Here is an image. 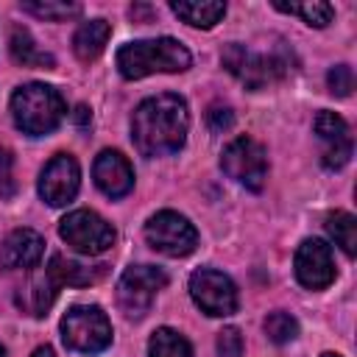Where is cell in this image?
<instances>
[{"mask_svg": "<svg viewBox=\"0 0 357 357\" xmlns=\"http://www.w3.org/2000/svg\"><path fill=\"white\" fill-rule=\"evenodd\" d=\"M59 234L73 251H78L84 257H98V254L109 251L114 245V240H117L112 223L106 218H100L95 209H73V212H67L61 218V223H59Z\"/></svg>", "mask_w": 357, "mask_h": 357, "instance_id": "5", "label": "cell"}, {"mask_svg": "<svg viewBox=\"0 0 357 357\" xmlns=\"http://www.w3.org/2000/svg\"><path fill=\"white\" fill-rule=\"evenodd\" d=\"M190 131V109L181 95L162 92L145 98L131 117V139L134 148L148 156H170L178 153L187 142Z\"/></svg>", "mask_w": 357, "mask_h": 357, "instance_id": "1", "label": "cell"}, {"mask_svg": "<svg viewBox=\"0 0 357 357\" xmlns=\"http://www.w3.org/2000/svg\"><path fill=\"white\" fill-rule=\"evenodd\" d=\"M92 178L98 184V190L109 198H123L134 190V167L131 162L120 153V151H100L95 156V165H92Z\"/></svg>", "mask_w": 357, "mask_h": 357, "instance_id": "14", "label": "cell"}, {"mask_svg": "<svg viewBox=\"0 0 357 357\" xmlns=\"http://www.w3.org/2000/svg\"><path fill=\"white\" fill-rule=\"evenodd\" d=\"M59 329H61L64 346L78 354H100L112 346V321L95 304L70 307L64 312Z\"/></svg>", "mask_w": 357, "mask_h": 357, "instance_id": "4", "label": "cell"}, {"mask_svg": "<svg viewBox=\"0 0 357 357\" xmlns=\"http://www.w3.org/2000/svg\"><path fill=\"white\" fill-rule=\"evenodd\" d=\"M17 178H14V156L8 148L0 145V198H14Z\"/></svg>", "mask_w": 357, "mask_h": 357, "instance_id": "27", "label": "cell"}, {"mask_svg": "<svg viewBox=\"0 0 357 357\" xmlns=\"http://www.w3.org/2000/svg\"><path fill=\"white\" fill-rule=\"evenodd\" d=\"M167 284V273L156 265H131L117 282V304L128 318H142L156 293Z\"/></svg>", "mask_w": 357, "mask_h": 357, "instance_id": "8", "label": "cell"}, {"mask_svg": "<svg viewBox=\"0 0 357 357\" xmlns=\"http://www.w3.org/2000/svg\"><path fill=\"white\" fill-rule=\"evenodd\" d=\"M190 64H192L190 50L173 36L139 39L117 50V70L128 81H137L153 73H184L190 70Z\"/></svg>", "mask_w": 357, "mask_h": 357, "instance_id": "2", "label": "cell"}, {"mask_svg": "<svg viewBox=\"0 0 357 357\" xmlns=\"http://www.w3.org/2000/svg\"><path fill=\"white\" fill-rule=\"evenodd\" d=\"M47 273L53 276V282L61 287V284H75V287H86V284H95L106 276V265H95V268H86L75 259H67L61 254H53L50 257V265H47Z\"/></svg>", "mask_w": 357, "mask_h": 357, "instance_id": "19", "label": "cell"}, {"mask_svg": "<svg viewBox=\"0 0 357 357\" xmlns=\"http://www.w3.org/2000/svg\"><path fill=\"white\" fill-rule=\"evenodd\" d=\"M112 36V25L106 20H86L78 25L75 36H73V53L78 61L89 64L95 61L103 50H106V42Z\"/></svg>", "mask_w": 357, "mask_h": 357, "instance_id": "16", "label": "cell"}, {"mask_svg": "<svg viewBox=\"0 0 357 357\" xmlns=\"http://www.w3.org/2000/svg\"><path fill=\"white\" fill-rule=\"evenodd\" d=\"M75 120H78V123H86V120H89V109H86V106H78V109H75Z\"/></svg>", "mask_w": 357, "mask_h": 357, "instance_id": "31", "label": "cell"}, {"mask_svg": "<svg viewBox=\"0 0 357 357\" xmlns=\"http://www.w3.org/2000/svg\"><path fill=\"white\" fill-rule=\"evenodd\" d=\"M326 234L343 248L346 257H354L357 254V220L351 212H332L326 215Z\"/></svg>", "mask_w": 357, "mask_h": 357, "instance_id": "23", "label": "cell"}, {"mask_svg": "<svg viewBox=\"0 0 357 357\" xmlns=\"http://www.w3.org/2000/svg\"><path fill=\"white\" fill-rule=\"evenodd\" d=\"M312 128H315V134L326 142L324 159H321L324 167H326V170H340V167L351 159V134H349V123H346L340 114L324 109V112L315 114Z\"/></svg>", "mask_w": 357, "mask_h": 357, "instance_id": "13", "label": "cell"}, {"mask_svg": "<svg viewBox=\"0 0 357 357\" xmlns=\"http://www.w3.org/2000/svg\"><path fill=\"white\" fill-rule=\"evenodd\" d=\"M56 290H59V284L53 282V276H50V273H47V268H45V273H42V276H33L25 287H20L17 304H20V307H25L31 315L42 318V315L50 310V304H53V298H56Z\"/></svg>", "mask_w": 357, "mask_h": 357, "instance_id": "20", "label": "cell"}, {"mask_svg": "<svg viewBox=\"0 0 357 357\" xmlns=\"http://www.w3.org/2000/svg\"><path fill=\"white\" fill-rule=\"evenodd\" d=\"M22 11L39 17V20H50V22H64L81 14L78 3H61V0H45V3H22Z\"/></svg>", "mask_w": 357, "mask_h": 357, "instance_id": "24", "label": "cell"}, {"mask_svg": "<svg viewBox=\"0 0 357 357\" xmlns=\"http://www.w3.org/2000/svg\"><path fill=\"white\" fill-rule=\"evenodd\" d=\"M45 254V237L33 229H14L0 243V268L6 271H28L39 265Z\"/></svg>", "mask_w": 357, "mask_h": 357, "instance_id": "15", "label": "cell"}, {"mask_svg": "<svg viewBox=\"0 0 357 357\" xmlns=\"http://www.w3.org/2000/svg\"><path fill=\"white\" fill-rule=\"evenodd\" d=\"M170 11L181 22H187L192 28L209 31V28H215L223 20L226 3H220V0H173L170 3Z\"/></svg>", "mask_w": 357, "mask_h": 357, "instance_id": "17", "label": "cell"}, {"mask_svg": "<svg viewBox=\"0 0 357 357\" xmlns=\"http://www.w3.org/2000/svg\"><path fill=\"white\" fill-rule=\"evenodd\" d=\"M220 167L231 181L259 192L268 178V153L254 137H234L220 153Z\"/></svg>", "mask_w": 357, "mask_h": 357, "instance_id": "6", "label": "cell"}, {"mask_svg": "<svg viewBox=\"0 0 357 357\" xmlns=\"http://www.w3.org/2000/svg\"><path fill=\"white\" fill-rule=\"evenodd\" d=\"M206 123H209V128H212L215 134H223V131H229V128H231L234 114H231V109H229V106H212V109L206 112Z\"/></svg>", "mask_w": 357, "mask_h": 357, "instance_id": "29", "label": "cell"}, {"mask_svg": "<svg viewBox=\"0 0 357 357\" xmlns=\"http://www.w3.org/2000/svg\"><path fill=\"white\" fill-rule=\"evenodd\" d=\"M81 187V167L75 156L56 153L39 173V195L50 206H67Z\"/></svg>", "mask_w": 357, "mask_h": 357, "instance_id": "11", "label": "cell"}, {"mask_svg": "<svg viewBox=\"0 0 357 357\" xmlns=\"http://www.w3.org/2000/svg\"><path fill=\"white\" fill-rule=\"evenodd\" d=\"M321 357H340V354H332V351H326V354H321Z\"/></svg>", "mask_w": 357, "mask_h": 357, "instance_id": "33", "label": "cell"}, {"mask_svg": "<svg viewBox=\"0 0 357 357\" xmlns=\"http://www.w3.org/2000/svg\"><path fill=\"white\" fill-rule=\"evenodd\" d=\"M293 271L301 287L307 290H324L335 282V259H332V248L318 240V237H307L298 248H296V259H293Z\"/></svg>", "mask_w": 357, "mask_h": 357, "instance_id": "12", "label": "cell"}, {"mask_svg": "<svg viewBox=\"0 0 357 357\" xmlns=\"http://www.w3.org/2000/svg\"><path fill=\"white\" fill-rule=\"evenodd\" d=\"M67 114L64 98L50 84H22L11 95V117L14 126L28 137H45L61 126Z\"/></svg>", "mask_w": 357, "mask_h": 357, "instance_id": "3", "label": "cell"}, {"mask_svg": "<svg viewBox=\"0 0 357 357\" xmlns=\"http://www.w3.org/2000/svg\"><path fill=\"white\" fill-rule=\"evenodd\" d=\"M8 50H11V59L22 67H42V70H53L56 67V59L42 50L31 31L22 28V25H11V33H8Z\"/></svg>", "mask_w": 357, "mask_h": 357, "instance_id": "18", "label": "cell"}, {"mask_svg": "<svg viewBox=\"0 0 357 357\" xmlns=\"http://www.w3.org/2000/svg\"><path fill=\"white\" fill-rule=\"evenodd\" d=\"M218 354L220 357H240L243 354V335L237 326H226L218 332Z\"/></svg>", "mask_w": 357, "mask_h": 357, "instance_id": "28", "label": "cell"}, {"mask_svg": "<svg viewBox=\"0 0 357 357\" xmlns=\"http://www.w3.org/2000/svg\"><path fill=\"white\" fill-rule=\"evenodd\" d=\"M190 296L201 307V312L212 318H226L237 312V304H240L237 284L231 282V276L215 268H198L190 276Z\"/></svg>", "mask_w": 357, "mask_h": 357, "instance_id": "10", "label": "cell"}, {"mask_svg": "<svg viewBox=\"0 0 357 357\" xmlns=\"http://www.w3.org/2000/svg\"><path fill=\"white\" fill-rule=\"evenodd\" d=\"M148 357H192V346L181 332L159 326L148 340Z\"/></svg>", "mask_w": 357, "mask_h": 357, "instance_id": "22", "label": "cell"}, {"mask_svg": "<svg viewBox=\"0 0 357 357\" xmlns=\"http://www.w3.org/2000/svg\"><path fill=\"white\" fill-rule=\"evenodd\" d=\"M0 357H8V354H6V346H3V343H0Z\"/></svg>", "mask_w": 357, "mask_h": 357, "instance_id": "32", "label": "cell"}, {"mask_svg": "<svg viewBox=\"0 0 357 357\" xmlns=\"http://www.w3.org/2000/svg\"><path fill=\"white\" fill-rule=\"evenodd\" d=\"M145 240L153 251H159L165 257H187L198 245V231L184 215H178L173 209H162L148 218Z\"/></svg>", "mask_w": 357, "mask_h": 357, "instance_id": "7", "label": "cell"}, {"mask_svg": "<svg viewBox=\"0 0 357 357\" xmlns=\"http://www.w3.org/2000/svg\"><path fill=\"white\" fill-rule=\"evenodd\" d=\"M273 8L276 11H284V14H296L301 17L310 28H326L335 17V8L324 0H304V3H284V0H273Z\"/></svg>", "mask_w": 357, "mask_h": 357, "instance_id": "21", "label": "cell"}, {"mask_svg": "<svg viewBox=\"0 0 357 357\" xmlns=\"http://www.w3.org/2000/svg\"><path fill=\"white\" fill-rule=\"evenodd\" d=\"M326 86L332 95L337 98H349L351 89H354V73L349 64H335L329 73H326Z\"/></svg>", "mask_w": 357, "mask_h": 357, "instance_id": "26", "label": "cell"}, {"mask_svg": "<svg viewBox=\"0 0 357 357\" xmlns=\"http://www.w3.org/2000/svg\"><path fill=\"white\" fill-rule=\"evenodd\" d=\"M220 61L248 89H259L271 81H279L287 73V61H282L279 56H262V53H254L237 42L226 45V50L220 53Z\"/></svg>", "mask_w": 357, "mask_h": 357, "instance_id": "9", "label": "cell"}, {"mask_svg": "<svg viewBox=\"0 0 357 357\" xmlns=\"http://www.w3.org/2000/svg\"><path fill=\"white\" fill-rule=\"evenodd\" d=\"M265 335L273 340V343H290V340H296L298 337V321L290 315V312H282V310H276V312H271L268 318H265Z\"/></svg>", "mask_w": 357, "mask_h": 357, "instance_id": "25", "label": "cell"}, {"mask_svg": "<svg viewBox=\"0 0 357 357\" xmlns=\"http://www.w3.org/2000/svg\"><path fill=\"white\" fill-rule=\"evenodd\" d=\"M31 357H56V354H53V349H50V346H39V349H33V354H31Z\"/></svg>", "mask_w": 357, "mask_h": 357, "instance_id": "30", "label": "cell"}]
</instances>
